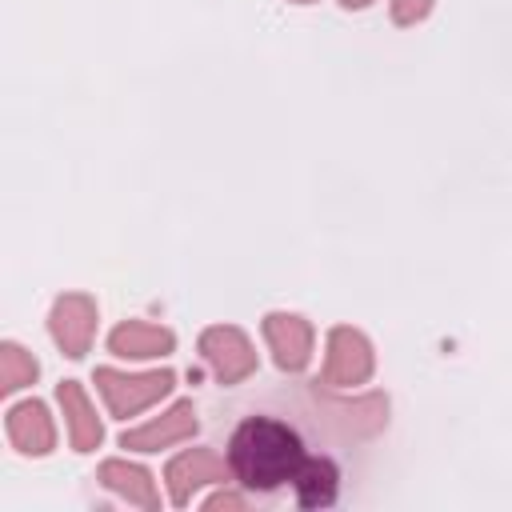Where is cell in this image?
Here are the masks:
<instances>
[{"instance_id": "5b68a950", "label": "cell", "mask_w": 512, "mask_h": 512, "mask_svg": "<svg viewBox=\"0 0 512 512\" xmlns=\"http://www.w3.org/2000/svg\"><path fill=\"white\" fill-rule=\"evenodd\" d=\"M48 328H52V340L60 344V352L72 356V360H80L92 348V336H96V300L84 296V292L60 296L52 304Z\"/></svg>"}, {"instance_id": "30bf717a", "label": "cell", "mask_w": 512, "mask_h": 512, "mask_svg": "<svg viewBox=\"0 0 512 512\" xmlns=\"http://www.w3.org/2000/svg\"><path fill=\"white\" fill-rule=\"evenodd\" d=\"M172 348H176V336L168 328L144 324V320H124L108 336V352L124 356V360H152V356H168Z\"/></svg>"}, {"instance_id": "7a4b0ae2", "label": "cell", "mask_w": 512, "mask_h": 512, "mask_svg": "<svg viewBox=\"0 0 512 512\" xmlns=\"http://www.w3.org/2000/svg\"><path fill=\"white\" fill-rule=\"evenodd\" d=\"M172 384H176V372H172V368L140 372V376L116 372V368H96V388H100L108 412L120 416V420H128V416L144 412L148 404H156L160 396H168Z\"/></svg>"}, {"instance_id": "9c48e42d", "label": "cell", "mask_w": 512, "mask_h": 512, "mask_svg": "<svg viewBox=\"0 0 512 512\" xmlns=\"http://www.w3.org/2000/svg\"><path fill=\"white\" fill-rule=\"evenodd\" d=\"M8 440L12 448H20L24 456H48L52 444H56V428H52V416L40 400H24L16 408H8Z\"/></svg>"}, {"instance_id": "4fadbf2b", "label": "cell", "mask_w": 512, "mask_h": 512, "mask_svg": "<svg viewBox=\"0 0 512 512\" xmlns=\"http://www.w3.org/2000/svg\"><path fill=\"white\" fill-rule=\"evenodd\" d=\"M336 464L332 460H320V456H308L296 472V500L300 508H328L336 500Z\"/></svg>"}, {"instance_id": "8fae6325", "label": "cell", "mask_w": 512, "mask_h": 512, "mask_svg": "<svg viewBox=\"0 0 512 512\" xmlns=\"http://www.w3.org/2000/svg\"><path fill=\"white\" fill-rule=\"evenodd\" d=\"M56 400H60V408H64L72 448H76V452H92V448H100L104 428H100V420H96V408H92L88 392H84L76 380H64V384L56 388Z\"/></svg>"}, {"instance_id": "2e32d148", "label": "cell", "mask_w": 512, "mask_h": 512, "mask_svg": "<svg viewBox=\"0 0 512 512\" xmlns=\"http://www.w3.org/2000/svg\"><path fill=\"white\" fill-rule=\"evenodd\" d=\"M432 12V0H392V20L396 24H416Z\"/></svg>"}, {"instance_id": "e0dca14e", "label": "cell", "mask_w": 512, "mask_h": 512, "mask_svg": "<svg viewBox=\"0 0 512 512\" xmlns=\"http://www.w3.org/2000/svg\"><path fill=\"white\" fill-rule=\"evenodd\" d=\"M204 508H208V512H216V508H244V496H236V492H216Z\"/></svg>"}, {"instance_id": "9a60e30c", "label": "cell", "mask_w": 512, "mask_h": 512, "mask_svg": "<svg viewBox=\"0 0 512 512\" xmlns=\"http://www.w3.org/2000/svg\"><path fill=\"white\" fill-rule=\"evenodd\" d=\"M36 372H40L36 360H32L20 344H4V348H0V388H4V392H16V388L32 384Z\"/></svg>"}, {"instance_id": "ac0fdd59", "label": "cell", "mask_w": 512, "mask_h": 512, "mask_svg": "<svg viewBox=\"0 0 512 512\" xmlns=\"http://www.w3.org/2000/svg\"><path fill=\"white\" fill-rule=\"evenodd\" d=\"M340 4H344V8H368L372 0H340Z\"/></svg>"}, {"instance_id": "6da1fadb", "label": "cell", "mask_w": 512, "mask_h": 512, "mask_svg": "<svg viewBox=\"0 0 512 512\" xmlns=\"http://www.w3.org/2000/svg\"><path fill=\"white\" fill-rule=\"evenodd\" d=\"M304 460L308 456H304L300 436L272 416H248L228 440L232 476L256 492H272V488L296 480Z\"/></svg>"}, {"instance_id": "3957f363", "label": "cell", "mask_w": 512, "mask_h": 512, "mask_svg": "<svg viewBox=\"0 0 512 512\" xmlns=\"http://www.w3.org/2000/svg\"><path fill=\"white\" fill-rule=\"evenodd\" d=\"M200 356L212 368V376L220 384H240L256 372V352L248 344V336L232 324H212L200 332Z\"/></svg>"}, {"instance_id": "52a82bcc", "label": "cell", "mask_w": 512, "mask_h": 512, "mask_svg": "<svg viewBox=\"0 0 512 512\" xmlns=\"http://www.w3.org/2000/svg\"><path fill=\"white\" fill-rule=\"evenodd\" d=\"M200 420H196V408L192 400H176L168 412H160L156 420L140 424V428H128L120 436V448H132V452H160L168 444H180L188 436H196Z\"/></svg>"}, {"instance_id": "ba28073f", "label": "cell", "mask_w": 512, "mask_h": 512, "mask_svg": "<svg viewBox=\"0 0 512 512\" xmlns=\"http://www.w3.org/2000/svg\"><path fill=\"white\" fill-rule=\"evenodd\" d=\"M264 340L272 348V360L284 372H300L312 360V324L296 312H268L264 316Z\"/></svg>"}, {"instance_id": "7c38bea8", "label": "cell", "mask_w": 512, "mask_h": 512, "mask_svg": "<svg viewBox=\"0 0 512 512\" xmlns=\"http://www.w3.org/2000/svg\"><path fill=\"white\" fill-rule=\"evenodd\" d=\"M96 480H100L108 492H116V496H124L128 504H136V508H148V512L160 508L156 484H152L148 468H140V464H128V460H104L100 472H96Z\"/></svg>"}, {"instance_id": "d6986e66", "label": "cell", "mask_w": 512, "mask_h": 512, "mask_svg": "<svg viewBox=\"0 0 512 512\" xmlns=\"http://www.w3.org/2000/svg\"><path fill=\"white\" fill-rule=\"evenodd\" d=\"M292 4H316V0H292Z\"/></svg>"}, {"instance_id": "8992f818", "label": "cell", "mask_w": 512, "mask_h": 512, "mask_svg": "<svg viewBox=\"0 0 512 512\" xmlns=\"http://www.w3.org/2000/svg\"><path fill=\"white\" fill-rule=\"evenodd\" d=\"M228 476H232V464H224L212 448H188V452H180L176 460H168V468H164L168 496H172L176 508H184L196 488H204V484H224Z\"/></svg>"}, {"instance_id": "5bb4252c", "label": "cell", "mask_w": 512, "mask_h": 512, "mask_svg": "<svg viewBox=\"0 0 512 512\" xmlns=\"http://www.w3.org/2000/svg\"><path fill=\"white\" fill-rule=\"evenodd\" d=\"M324 412H328V420H336L344 432L368 436V432L384 428V420H388V400L372 392V396H360V400H352V404H324Z\"/></svg>"}, {"instance_id": "277c9868", "label": "cell", "mask_w": 512, "mask_h": 512, "mask_svg": "<svg viewBox=\"0 0 512 512\" xmlns=\"http://www.w3.org/2000/svg\"><path fill=\"white\" fill-rule=\"evenodd\" d=\"M372 364L376 360H372V344H368L364 332H356L348 324L328 332V356H324V372H320V380L328 388H356V384H364L372 376Z\"/></svg>"}]
</instances>
